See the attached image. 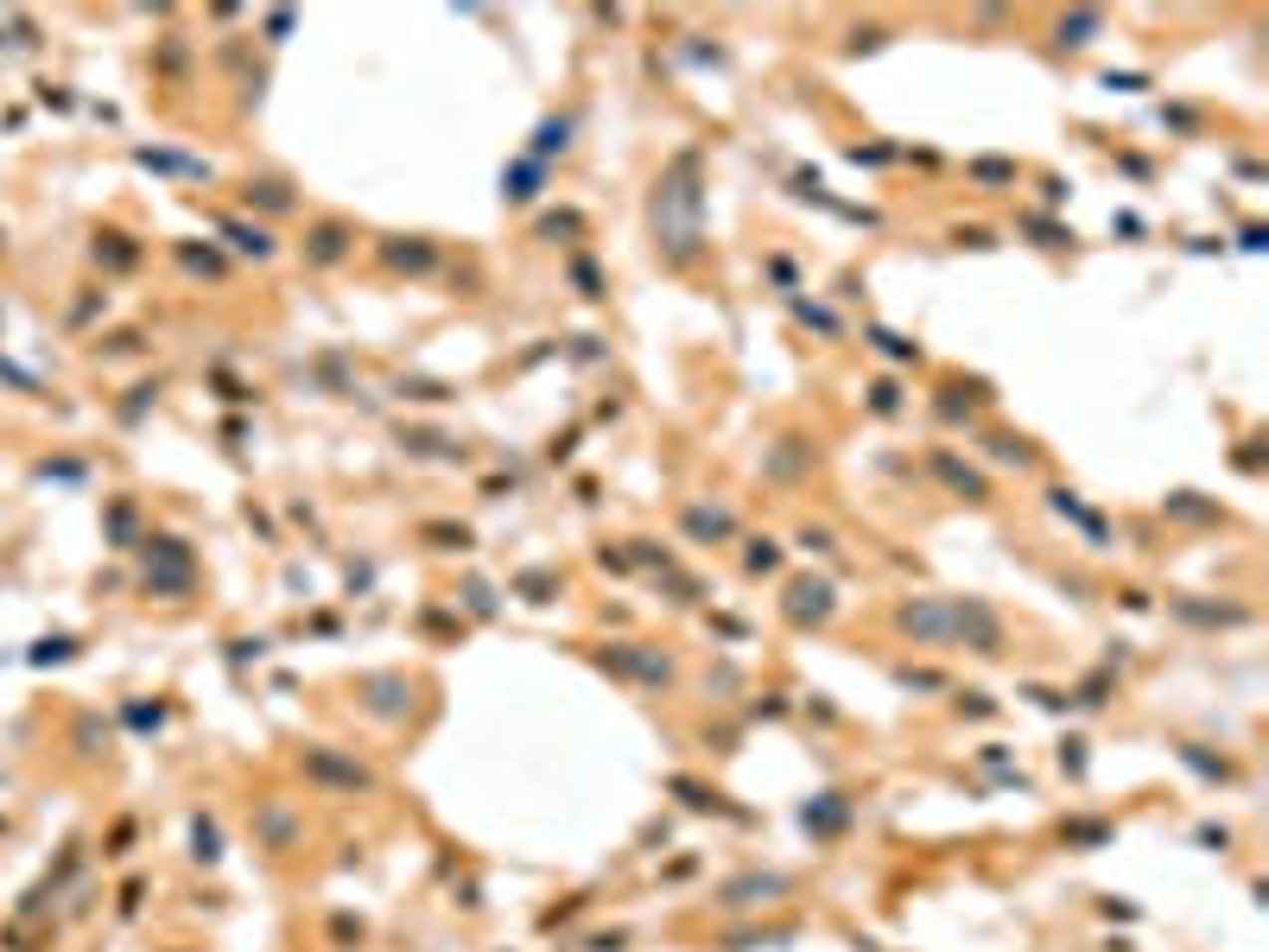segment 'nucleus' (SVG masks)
Wrapping results in <instances>:
<instances>
[{"label": "nucleus", "mask_w": 1269, "mask_h": 952, "mask_svg": "<svg viewBox=\"0 0 1269 952\" xmlns=\"http://www.w3.org/2000/svg\"><path fill=\"white\" fill-rule=\"evenodd\" d=\"M362 699H369V712H375V718H407L413 686L400 680V673H369V680H362Z\"/></svg>", "instance_id": "f8f14e48"}, {"label": "nucleus", "mask_w": 1269, "mask_h": 952, "mask_svg": "<svg viewBox=\"0 0 1269 952\" xmlns=\"http://www.w3.org/2000/svg\"><path fill=\"white\" fill-rule=\"evenodd\" d=\"M799 825H806L812 838H831L850 825V800L844 793H819V800H806V812H799Z\"/></svg>", "instance_id": "ddd939ff"}, {"label": "nucleus", "mask_w": 1269, "mask_h": 952, "mask_svg": "<svg viewBox=\"0 0 1269 952\" xmlns=\"http://www.w3.org/2000/svg\"><path fill=\"white\" fill-rule=\"evenodd\" d=\"M305 775H311L318 788H337V793H369V788H375V775L362 769L356 756L330 750V743H311V750H305Z\"/></svg>", "instance_id": "7ed1b4c3"}, {"label": "nucleus", "mask_w": 1269, "mask_h": 952, "mask_svg": "<svg viewBox=\"0 0 1269 952\" xmlns=\"http://www.w3.org/2000/svg\"><path fill=\"white\" fill-rule=\"evenodd\" d=\"M1048 508L1060 514V521H1073V527H1080L1092 546H1105V540H1110V527H1105V521H1099V514H1092V508H1086V501L1073 495V489H1048Z\"/></svg>", "instance_id": "4468645a"}, {"label": "nucleus", "mask_w": 1269, "mask_h": 952, "mask_svg": "<svg viewBox=\"0 0 1269 952\" xmlns=\"http://www.w3.org/2000/svg\"><path fill=\"white\" fill-rule=\"evenodd\" d=\"M1022 229H1029V235H1041V248H1067V241H1073V235H1060L1054 222H1041V216H1029Z\"/></svg>", "instance_id": "49530a36"}, {"label": "nucleus", "mask_w": 1269, "mask_h": 952, "mask_svg": "<svg viewBox=\"0 0 1269 952\" xmlns=\"http://www.w3.org/2000/svg\"><path fill=\"white\" fill-rule=\"evenodd\" d=\"M432 261H439V248L426 235H388L381 241V267H394V273H432Z\"/></svg>", "instance_id": "9b49d317"}, {"label": "nucleus", "mask_w": 1269, "mask_h": 952, "mask_svg": "<svg viewBox=\"0 0 1269 952\" xmlns=\"http://www.w3.org/2000/svg\"><path fill=\"white\" fill-rule=\"evenodd\" d=\"M743 565H750V571H775V565H781V546H775V540H750Z\"/></svg>", "instance_id": "ea45409f"}, {"label": "nucleus", "mask_w": 1269, "mask_h": 952, "mask_svg": "<svg viewBox=\"0 0 1269 952\" xmlns=\"http://www.w3.org/2000/svg\"><path fill=\"white\" fill-rule=\"evenodd\" d=\"M1099 32H1105V13H1099V7H1086V13H1060V20H1054V45H1060V51H1086L1092 39H1099Z\"/></svg>", "instance_id": "dca6fc26"}, {"label": "nucleus", "mask_w": 1269, "mask_h": 952, "mask_svg": "<svg viewBox=\"0 0 1269 952\" xmlns=\"http://www.w3.org/2000/svg\"><path fill=\"white\" fill-rule=\"evenodd\" d=\"M895 629L914 642H952V597H914L895 610Z\"/></svg>", "instance_id": "423d86ee"}, {"label": "nucleus", "mask_w": 1269, "mask_h": 952, "mask_svg": "<svg viewBox=\"0 0 1269 952\" xmlns=\"http://www.w3.org/2000/svg\"><path fill=\"white\" fill-rule=\"evenodd\" d=\"M775 895H788V876H769V870H743V876H730L724 889H718V908H762V902H775Z\"/></svg>", "instance_id": "6e6552de"}, {"label": "nucleus", "mask_w": 1269, "mask_h": 952, "mask_svg": "<svg viewBox=\"0 0 1269 952\" xmlns=\"http://www.w3.org/2000/svg\"><path fill=\"white\" fill-rule=\"evenodd\" d=\"M799 546H806V552H831V533L825 527H806V533H799Z\"/></svg>", "instance_id": "3c124183"}, {"label": "nucleus", "mask_w": 1269, "mask_h": 952, "mask_svg": "<svg viewBox=\"0 0 1269 952\" xmlns=\"http://www.w3.org/2000/svg\"><path fill=\"white\" fill-rule=\"evenodd\" d=\"M458 597H464V610H471V616H482V622L495 616V591H489L482 578H464V591H458Z\"/></svg>", "instance_id": "473e14b6"}, {"label": "nucleus", "mask_w": 1269, "mask_h": 952, "mask_svg": "<svg viewBox=\"0 0 1269 952\" xmlns=\"http://www.w3.org/2000/svg\"><path fill=\"white\" fill-rule=\"evenodd\" d=\"M1110 838H1117V832H1110L1105 819H1067V825H1060V844H1080V851H1105Z\"/></svg>", "instance_id": "4be33fe9"}, {"label": "nucleus", "mask_w": 1269, "mask_h": 952, "mask_svg": "<svg viewBox=\"0 0 1269 952\" xmlns=\"http://www.w3.org/2000/svg\"><path fill=\"white\" fill-rule=\"evenodd\" d=\"M1060 769H1067V775H1086V743H1080V737L1060 743Z\"/></svg>", "instance_id": "a18cd8bd"}, {"label": "nucleus", "mask_w": 1269, "mask_h": 952, "mask_svg": "<svg viewBox=\"0 0 1269 952\" xmlns=\"http://www.w3.org/2000/svg\"><path fill=\"white\" fill-rule=\"evenodd\" d=\"M178 254H184V267H190V273H210V280L222 273V254H216V248H178Z\"/></svg>", "instance_id": "79ce46f5"}, {"label": "nucleus", "mask_w": 1269, "mask_h": 952, "mask_svg": "<svg viewBox=\"0 0 1269 952\" xmlns=\"http://www.w3.org/2000/svg\"><path fill=\"white\" fill-rule=\"evenodd\" d=\"M147 584H153V591H190V552H184V540H147Z\"/></svg>", "instance_id": "0eeeda50"}, {"label": "nucleus", "mask_w": 1269, "mask_h": 952, "mask_svg": "<svg viewBox=\"0 0 1269 952\" xmlns=\"http://www.w3.org/2000/svg\"><path fill=\"white\" fill-rule=\"evenodd\" d=\"M248 203H260V210H292V190L273 184V178H260V184H248Z\"/></svg>", "instance_id": "f704fd0d"}, {"label": "nucleus", "mask_w": 1269, "mask_h": 952, "mask_svg": "<svg viewBox=\"0 0 1269 952\" xmlns=\"http://www.w3.org/2000/svg\"><path fill=\"white\" fill-rule=\"evenodd\" d=\"M597 667H603V673H616V680L648 686V692L673 686V661H667L660 648H648V642H603V648H597Z\"/></svg>", "instance_id": "f03ea898"}, {"label": "nucleus", "mask_w": 1269, "mask_h": 952, "mask_svg": "<svg viewBox=\"0 0 1269 952\" xmlns=\"http://www.w3.org/2000/svg\"><path fill=\"white\" fill-rule=\"evenodd\" d=\"M965 712H971V718H990V712H997V705H990L984 692H965Z\"/></svg>", "instance_id": "5fc2aeb1"}, {"label": "nucleus", "mask_w": 1269, "mask_h": 952, "mask_svg": "<svg viewBox=\"0 0 1269 952\" xmlns=\"http://www.w3.org/2000/svg\"><path fill=\"white\" fill-rule=\"evenodd\" d=\"M984 445H990V458H997V464H1016V471H1022V464H1035L1029 439H1016V432H990Z\"/></svg>", "instance_id": "a878e982"}, {"label": "nucleus", "mask_w": 1269, "mask_h": 952, "mask_svg": "<svg viewBox=\"0 0 1269 952\" xmlns=\"http://www.w3.org/2000/svg\"><path fill=\"white\" fill-rule=\"evenodd\" d=\"M927 471H933V476H940V482H946V489H952V495H965V501H990V482H984L978 471H971V464H965V458H952V452H946V445H940V452H933V458H927Z\"/></svg>", "instance_id": "9d476101"}, {"label": "nucleus", "mask_w": 1269, "mask_h": 952, "mask_svg": "<svg viewBox=\"0 0 1269 952\" xmlns=\"http://www.w3.org/2000/svg\"><path fill=\"white\" fill-rule=\"evenodd\" d=\"M850 159H857V165H889L895 147H850Z\"/></svg>", "instance_id": "09e8293b"}, {"label": "nucleus", "mask_w": 1269, "mask_h": 952, "mask_svg": "<svg viewBox=\"0 0 1269 952\" xmlns=\"http://www.w3.org/2000/svg\"><path fill=\"white\" fill-rule=\"evenodd\" d=\"M514 591L527 597V603H552V597H559V578H552V571H520Z\"/></svg>", "instance_id": "c85d7f7f"}, {"label": "nucleus", "mask_w": 1269, "mask_h": 952, "mask_svg": "<svg viewBox=\"0 0 1269 952\" xmlns=\"http://www.w3.org/2000/svg\"><path fill=\"white\" fill-rule=\"evenodd\" d=\"M1105 699H1110V667H1099V673H1092V680H1086L1080 692H1073V705H1092V712H1099Z\"/></svg>", "instance_id": "c9c22d12"}, {"label": "nucleus", "mask_w": 1269, "mask_h": 952, "mask_svg": "<svg viewBox=\"0 0 1269 952\" xmlns=\"http://www.w3.org/2000/svg\"><path fill=\"white\" fill-rule=\"evenodd\" d=\"M1180 762H1187V769H1199L1206 782H1231V762H1225V756H1206L1199 743H1180Z\"/></svg>", "instance_id": "bb28decb"}, {"label": "nucleus", "mask_w": 1269, "mask_h": 952, "mask_svg": "<svg viewBox=\"0 0 1269 952\" xmlns=\"http://www.w3.org/2000/svg\"><path fill=\"white\" fill-rule=\"evenodd\" d=\"M96 261H109V267H134V261H141V248H128V235H96Z\"/></svg>", "instance_id": "2f4dec72"}, {"label": "nucleus", "mask_w": 1269, "mask_h": 952, "mask_svg": "<svg viewBox=\"0 0 1269 952\" xmlns=\"http://www.w3.org/2000/svg\"><path fill=\"white\" fill-rule=\"evenodd\" d=\"M222 235H229L241 254H254V261H267V254H273V235H267V229H248V222H222Z\"/></svg>", "instance_id": "393cba45"}, {"label": "nucleus", "mask_w": 1269, "mask_h": 952, "mask_svg": "<svg viewBox=\"0 0 1269 952\" xmlns=\"http://www.w3.org/2000/svg\"><path fill=\"white\" fill-rule=\"evenodd\" d=\"M793 318H799V324H812V331H825V337H838V318H831L825 305H806V299H793Z\"/></svg>", "instance_id": "e433bc0d"}, {"label": "nucleus", "mask_w": 1269, "mask_h": 952, "mask_svg": "<svg viewBox=\"0 0 1269 952\" xmlns=\"http://www.w3.org/2000/svg\"><path fill=\"white\" fill-rule=\"evenodd\" d=\"M1199 844H1212V851H1225V844H1231V832H1225V825H1199Z\"/></svg>", "instance_id": "603ef678"}, {"label": "nucleus", "mask_w": 1269, "mask_h": 952, "mask_svg": "<svg viewBox=\"0 0 1269 952\" xmlns=\"http://www.w3.org/2000/svg\"><path fill=\"white\" fill-rule=\"evenodd\" d=\"M648 235H654L660 267L673 273L699 267L705 254V153L699 147H680L660 165V178L648 190Z\"/></svg>", "instance_id": "f257e3e1"}, {"label": "nucleus", "mask_w": 1269, "mask_h": 952, "mask_svg": "<svg viewBox=\"0 0 1269 952\" xmlns=\"http://www.w3.org/2000/svg\"><path fill=\"white\" fill-rule=\"evenodd\" d=\"M400 394H407V401H451L445 381H400Z\"/></svg>", "instance_id": "c03bdc74"}, {"label": "nucleus", "mask_w": 1269, "mask_h": 952, "mask_svg": "<svg viewBox=\"0 0 1269 952\" xmlns=\"http://www.w3.org/2000/svg\"><path fill=\"white\" fill-rule=\"evenodd\" d=\"M870 413H882V420L901 413V388H895V381H876V388H870Z\"/></svg>", "instance_id": "a19ab883"}, {"label": "nucleus", "mask_w": 1269, "mask_h": 952, "mask_svg": "<svg viewBox=\"0 0 1269 952\" xmlns=\"http://www.w3.org/2000/svg\"><path fill=\"white\" fill-rule=\"evenodd\" d=\"M667 793H680V800H686L692 812H730V806H724V793H718V788H705V782H692V775H673Z\"/></svg>", "instance_id": "412c9836"}, {"label": "nucleus", "mask_w": 1269, "mask_h": 952, "mask_svg": "<svg viewBox=\"0 0 1269 952\" xmlns=\"http://www.w3.org/2000/svg\"><path fill=\"white\" fill-rule=\"evenodd\" d=\"M831 610H838V591H831L825 578H793L788 597H781V616L799 622V629H825Z\"/></svg>", "instance_id": "39448f33"}, {"label": "nucleus", "mask_w": 1269, "mask_h": 952, "mask_svg": "<svg viewBox=\"0 0 1269 952\" xmlns=\"http://www.w3.org/2000/svg\"><path fill=\"white\" fill-rule=\"evenodd\" d=\"M571 286H578V292H584V299H603V273H597V267H590V261H584V254H578V261H571Z\"/></svg>", "instance_id": "4c0bfd02"}, {"label": "nucleus", "mask_w": 1269, "mask_h": 952, "mask_svg": "<svg viewBox=\"0 0 1269 952\" xmlns=\"http://www.w3.org/2000/svg\"><path fill=\"white\" fill-rule=\"evenodd\" d=\"M1238 248H1250V254H1257V248H1269V229H1263V222H1244V235H1238Z\"/></svg>", "instance_id": "8fccbe9b"}, {"label": "nucleus", "mask_w": 1269, "mask_h": 952, "mask_svg": "<svg viewBox=\"0 0 1269 952\" xmlns=\"http://www.w3.org/2000/svg\"><path fill=\"white\" fill-rule=\"evenodd\" d=\"M400 445H407L413 458H464L458 439H439V432H400Z\"/></svg>", "instance_id": "5701e85b"}, {"label": "nucleus", "mask_w": 1269, "mask_h": 952, "mask_svg": "<svg viewBox=\"0 0 1269 952\" xmlns=\"http://www.w3.org/2000/svg\"><path fill=\"white\" fill-rule=\"evenodd\" d=\"M895 680H901V686H908V692H940V686H946V680H940V673H927V667H901V673H895Z\"/></svg>", "instance_id": "37998d69"}, {"label": "nucleus", "mask_w": 1269, "mask_h": 952, "mask_svg": "<svg viewBox=\"0 0 1269 952\" xmlns=\"http://www.w3.org/2000/svg\"><path fill=\"white\" fill-rule=\"evenodd\" d=\"M680 527L692 533V540H705V546H711V540H730V533H737V527H730V514H718V508H686V514H680Z\"/></svg>", "instance_id": "aec40b11"}, {"label": "nucleus", "mask_w": 1269, "mask_h": 952, "mask_svg": "<svg viewBox=\"0 0 1269 952\" xmlns=\"http://www.w3.org/2000/svg\"><path fill=\"white\" fill-rule=\"evenodd\" d=\"M870 343L889 362H920V343H908V337H895V331H882V324H870Z\"/></svg>", "instance_id": "c756f323"}, {"label": "nucleus", "mask_w": 1269, "mask_h": 952, "mask_svg": "<svg viewBox=\"0 0 1269 952\" xmlns=\"http://www.w3.org/2000/svg\"><path fill=\"white\" fill-rule=\"evenodd\" d=\"M540 241H559V235H584V216L578 210H559V216H540V229H533Z\"/></svg>", "instance_id": "72a5a7b5"}, {"label": "nucleus", "mask_w": 1269, "mask_h": 952, "mask_svg": "<svg viewBox=\"0 0 1269 952\" xmlns=\"http://www.w3.org/2000/svg\"><path fill=\"white\" fill-rule=\"evenodd\" d=\"M1029 699L1041 705V712H1073V699H1067V692H1048V686H1029Z\"/></svg>", "instance_id": "de8ad7c7"}, {"label": "nucleus", "mask_w": 1269, "mask_h": 952, "mask_svg": "<svg viewBox=\"0 0 1269 952\" xmlns=\"http://www.w3.org/2000/svg\"><path fill=\"white\" fill-rule=\"evenodd\" d=\"M762 471H769L775 482H799V476L812 471V445H806V439H781L775 452L762 458Z\"/></svg>", "instance_id": "2eb2a0df"}, {"label": "nucleus", "mask_w": 1269, "mask_h": 952, "mask_svg": "<svg viewBox=\"0 0 1269 952\" xmlns=\"http://www.w3.org/2000/svg\"><path fill=\"white\" fill-rule=\"evenodd\" d=\"M952 642H965L971 654H1003V622L990 603L978 597H952Z\"/></svg>", "instance_id": "20e7f679"}, {"label": "nucleus", "mask_w": 1269, "mask_h": 952, "mask_svg": "<svg viewBox=\"0 0 1269 952\" xmlns=\"http://www.w3.org/2000/svg\"><path fill=\"white\" fill-rule=\"evenodd\" d=\"M971 178H978L984 190H997V184H1016V159H971Z\"/></svg>", "instance_id": "7c9ffc66"}, {"label": "nucleus", "mask_w": 1269, "mask_h": 952, "mask_svg": "<svg viewBox=\"0 0 1269 952\" xmlns=\"http://www.w3.org/2000/svg\"><path fill=\"white\" fill-rule=\"evenodd\" d=\"M190 844H197V857H203V863H216V857H222V838H216V825H210V819H197V825H190Z\"/></svg>", "instance_id": "58836bf2"}, {"label": "nucleus", "mask_w": 1269, "mask_h": 952, "mask_svg": "<svg viewBox=\"0 0 1269 952\" xmlns=\"http://www.w3.org/2000/svg\"><path fill=\"white\" fill-rule=\"evenodd\" d=\"M1174 610L1187 616V622H1206V629H1219V622H1225V629H1238V622H1250L1244 603H1193V597H1180Z\"/></svg>", "instance_id": "6ab92c4d"}, {"label": "nucleus", "mask_w": 1269, "mask_h": 952, "mask_svg": "<svg viewBox=\"0 0 1269 952\" xmlns=\"http://www.w3.org/2000/svg\"><path fill=\"white\" fill-rule=\"evenodd\" d=\"M350 241H356L350 222L324 216V222H311V235H305V261H311V267H337L343 254H350Z\"/></svg>", "instance_id": "1a4fd4ad"}, {"label": "nucleus", "mask_w": 1269, "mask_h": 952, "mask_svg": "<svg viewBox=\"0 0 1269 952\" xmlns=\"http://www.w3.org/2000/svg\"><path fill=\"white\" fill-rule=\"evenodd\" d=\"M1105 90H1149V77H1117V71H1110Z\"/></svg>", "instance_id": "864d4df0"}, {"label": "nucleus", "mask_w": 1269, "mask_h": 952, "mask_svg": "<svg viewBox=\"0 0 1269 952\" xmlns=\"http://www.w3.org/2000/svg\"><path fill=\"white\" fill-rule=\"evenodd\" d=\"M420 540H432L439 552H471V527H464V521H426Z\"/></svg>", "instance_id": "b1692460"}, {"label": "nucleus", "mask_w": 1269, "mask_h": 952, "mask_svg": "<svg viewBox=\"0 0 1269 952\" xmlns=\"http://www.w3.org/2000/svg\"><path fill=\"white\" fill-rule=\"evenodd\" d=\"M540 184H546V165H533L527 153L501 171V197H508V203H533V197H540Z\"/></svg>", "instance_id": "f3484780"}, {"label": "nucleus", "mask_w": 1269, "mask_h": 952, "mask_svg": "<svg viewBox=\"0 0 1269 952\" xmlns=\"http://www.w3.org/2000/svg\"><path fill=\"white\" fill-rule=\"evenodd\" d=\"M1168 514H1180V521H1225L1212 501H1199L1193 489H1180V495H1168Z\"/></svg>", "instance_id": "cd10ccee"}, {"label": "nucleus", "mask_w": 1269, "mask_h": 952, "mask_svg": "<svg viewBox=\"0 0 1269 952\" xmlns=\"http://www.w3.org/2000/svg\"><path fill=\"white\" fill-rule=\"evenodd\" d=\"M565 147H571V121H565V115H546L540 128H533V147H527V159H533V165H552Z\"/></svg>", "instance_id": "a211bd4d"}]
</instances>
